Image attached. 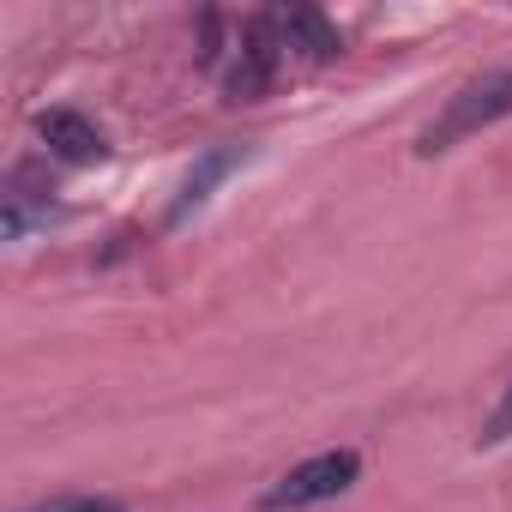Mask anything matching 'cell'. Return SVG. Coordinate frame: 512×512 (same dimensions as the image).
I'll use <instances>...</instances> for the list:
<instances>
[{
    "mask_svg": "<svg viewBox=\"0 0 512 512\" xmlns=\"http://www.w3.org/2000/svg\"><path fill=\"white\" fill-rule=\"evenodd\" d=\"M506 115H512V67H494V73H482V79H470L446 97V109L416 133V157H446L452 145L488 133Z\"/></svg>",
    "mask_w": 512,
    "mask_h": 512,
    "instance_id": "1",
    "label": "cell"
},
{
    "mask_svg": "<svg viewBox=\"0 0 512 512\" xmlns=\"http://www.w3.org/2000/svg\"><path fill=\"white\" fill-rule=\"evenodd\" d=\"M356 476H362V452H356V446L314 452V458H302L296 470H284V476L260 494V512H308V506H326V500L350 494Z\"/></svg>",
    "mask_w": 512,
    "mask_h": 512,
    "instance_id": "2",
    "label": "cell"
},
{
    "mask_svg": "<svg viewBox=\"0 0 512 512\" xmlns=\"http://www.w3.org/2000/svg\"><path fill=\"white\" fill-rule=\"evenodd\" d=\"M278 61H284V43L272 37V25H247L241 31V49L223 73V97L229 103H260L278 79Z\"/></svg>",
    "mask_w": 512,
    "mask_h": 512,
    "instance_id": "3",
    "label": "cell"
},
{
    "mask_svg": "<svg viewBox=\"0 0 512 512\" xmlns=\"http://www.w3.org/2000/svg\"><path fill=\"white\" fill-rule=\"evenodd\" d=\"M37 139L49 145V157H55V163H73V169H85V163H103V157H109L103 127H97V121H85L79 109H43V115H37Z\"/></svg>",
    "mask_w": 512,
    "mask_h": 512,
    "instance_id": "4",
    "label": "cell"
},
{
    "mask_svg": "<svg viewBox=\"0 0 512 512\" xmlns=\"http://www.w3.org/2000/svg\"><path fill=\"white\" fill-rule=\"evenodd\" d=\"M241 157H247L241 145H217V151H205V157L187 169V181H181V193H175V205H169V223H187V217L217 193V181L241 169Z\"/></svg>",
    "mask_w": 512,
    "mask_h": 512,
    "instance_id": "5",
    "label": "cell"
},
{
    "mask_svg": "<svg viewBox=\"0 0 512 512\" xmlns=\"http://www.w3.org/2000/svg\"><path fill=\"white\" fill-rule=\"evenodd\" d=\"M278 43H284V49H302L308 61H338V55H344V37H338L320 13H308V7H296V13L278 19Z\"/></svg>",
    "mask_w": 512,
    "mask_h": 512,
    "instance_id": "6",
    "label": "cell"
},
{
    "mask_svg": "<svg viewBox=\"0 0 512 512\" xmlns=\"http://www.w3.org/2000/svg\"><path fill=\"white\" fill-rule=\"evenodd\" d=\"M49 217H55V199L37 193V187H25V181H13L7 211H0V229H7V241H31V229H49Z\"/></svg>",
    "mask_w": 512,
    "mask_h": 512,
    "instance_id": "7",
    "label": "cell"
},
{
    "mask_svg": "<svg viewBox=\"0 0 512 512\" xmlns=\"http://www.w3.org/2000/svg\"><path fill=\"white\" fill-rule=\"evenodd\" d=\"M25 512H127L115 494H55V500H37Z\"/></svg>",
    "mask_w": 512,
    "mask_h": 512,
    "instance_id": "8",
    "label": "cell"
},
{
    "mask_svg": "<svg viewBox=\"0 0 512 512\" xmlns=\"http://www.w3.org/2000/svg\"><path fill=\"white\" fill-rule=\"evenodd\" d=\"M500 440H512V386L494 398V410H488L482 428H476V446H500Z\"/></svg>",
    "mask_w": 512,
    "mask_h": 512,
    "instance_id": "9",
    "label": "cell"
}]
</instances>
